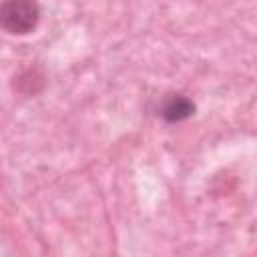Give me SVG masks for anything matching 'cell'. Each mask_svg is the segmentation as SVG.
I'll list each match as a JSON object with an SVG mask.
<instances>
[{
    "instance_id": "1",
    "label": "cell",
    "mask_w": 257,
    "mask_h": 257,
    "mask_svg": "<svg viewBox=\"0 0 257 257\" xmlns=\"http://www.w3.org/2000/svg\"><path fill=\"white\" fill-rule=\"evenodd\" d=\"M40 20L36 0H2L0 2V28L8 34H28Z\"/></svg>"
},
{
    "instance_id": "2",
    "label": "cell",
    "mask_w": 257,
    "mask_h": 257,
    "mask_svg": "<svg viewBox=\"0 0 257 257\" xmlns=\"http://www.w3.org/2000/svg\"><path fill=\"white\" fill-rule=\"evenodd\" d=\"M195 110L193 102L181 94H173L171 98H167L165 106H163V116L171 122H177V120H183L187 116H191Z\"/></svg>"
}]
</instances>
